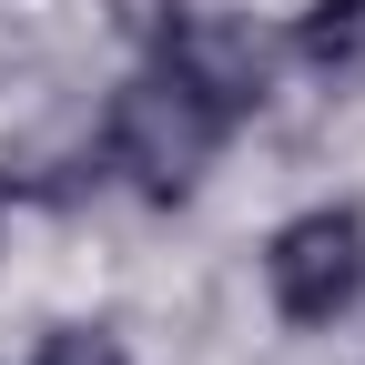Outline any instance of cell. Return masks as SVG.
<instances>
[{
  "instance_id": "1",
  "label": "cell",
  "mask_w": 365,
  "mask_h": 365,
  "mask_svg": "<svg viewBox=\"0 0 365 365\" xmlns=\"http://www.w3.org/2000/svg\"><path fill=\"white\" fill-rule=\"evenodd\" d=\"M264 294H274V314L294 335H325L335 314H355V294H365V213L355 203H314L294 223H274Z\"/></svg>"
},
{
  "instance_id": "2",
  "label": "cell",
  "mask_w": 365,
  "mask_h": 365,
  "mask_svg": "<svg viewBox=\"0 0 365 365\" xmlns=\"http://www.w3.org/2000/svg\"><path fill=\"white\" fill-rule=\"evenodd\" d=\"M102 143H112V163L143 182L153 203H182V193L203 182V163H213V143H223V122H213L173 71H143V81H122V91H112Z\"/></svg>"
},
{
  "instance_id": "3",
  "label": "cell",
  "mask_w": 365,
  "mask_h": 365,
  "mask_svg": "<svg viewBox=\"0 0 365 365\" xmlns=\"http://www.w3.org/2000/svg\"><path fill=\"white\" fill-rule=\"evenodd\" d=\"M153 71H173L193 102L234 132L244 112H264V81H274V51H264V31L254 21H234V11H182L173 31H163V61Z\"/></svg>"
},
{
  "instance_id": "4",
  "label": "cell",
  "mask_w": 365,
  "mask_h": 365,
  "mask_svg": "<svg viewBox=\"0 0 365 365\" xmlns=\"http://www.w3.org/2000/svg\"><path fill=\"white\" fill-rule=\"evenodd\" d=\"M294 61H304V71H355V61H365V0H304Z\"/></svg>"
},
{
  "instance_id": "5",
  "label": "cell",
  "mask_w": 365,
  "mask_h": 365,
  "mask_svg": "<svg viewBox=\"0 0 365 365\" xmlns=\"http://www.w3.org/2000/svg\"><path fill=\"white\" fill-rule=\"evenodd\" d=\"M31 365H132V355H122V335H102V325H51Z\"/></svg>"
}]
</instances>
